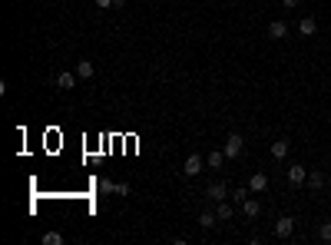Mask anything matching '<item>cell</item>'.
I'll return each instance as SVG.
<instances>
[{
    "label": "cell",
    "mask_w": 331,
    "mask_h": 245,
    "mask_svg": "<svg viewBox=\"0 0 331 245\" xmlns=\"http://www.w3.org/2000/svg\"><path fill=\"white\" fill-rule=\"evenodd\" d=\"M215 215H219V222H229V219H232V205H229V202H219Z\"/></svg>",
    "instance_id": "9a60e30c"
},
{
    "label": "cell",
    "mask_w": 331,
    "mask_h": 245,
    "mask_svg": "<svg viewBox=\"0 0 331 245\" xmlns=\"http://www.w3.org/2000/svg\"><path fill=\"white\" fill-rule=\"evenodd\" d=\"M308 186L311 189H321V186H325V172H321V169H311L308 172Z\"/></svg>",
    "instance_id": "30bf717a"
},
{
    "label": "cell",
    "mask_w": 331,
    "mask_h": 245,
    "mask_svg": "<svg viewBox=\"0 0 331 245\" xmlns=\"http://www.w3.org/2000/svg\"><path fill=\"white\" fill-rule=\"evenodd\" d=\"M242 146H245V139L239 133H232L229 139H225V149H222V153H225V159H235V156H242Z\"/></svg>",
    "instance_id": "6da1fadb"
},
{
    "label": "cell",
    "mask_w": 331,
    "mask_h": 245,
    "mask_svg": "<svg viewBox=\"0 0 331 245\" xmlns=\"http://www.w3.org/2000/svg\"><path fill=\"white\" fill-rule=\"evenodd\" d=\"M288 149H291V143H288V139H275V143H272V156H275V159H285Z\"/></svg>",
    "instance_id": "ba28073f"
},
{
    "label": "cell",
    "mask_w": 331,
    "mask_h": 245,
    "mask_svg": "<svg viewBox=\"0 0 331 245\" xmlns=\"http://www.w3.org/2000/svg\"><path fill=\"white\" fill-rule=\"evenodd\" d=\"M222 163H225V153H209L206 156V166L209 169H222Z\"/></svg>",
    "instance_id": "4fadbf2b"
},
{
    "label": "cell",
    "mask_w": 331,
    "mask_h": 245,
    "mask_svg": "<svg viewBox=\"0 0 331 245\" xmlns=\"http://www.w3.org/2000/svg\"><path fill=\"white\" fill-rule=\"evenodd\" d=\"M282 3H285L288 10H295V7H298V0H282Z\"/></svg>",
    "instance_id": "44dd1931"
},
{
    "label": "cell",
    "mask_w": 331,
    "mask_h": 245,
    "mask_svg": "<svg viewBox=\"0 0 331 245\" xmlns=\"http://www.w3.org/2000/svg\"><path fill=\"white\" fill-rule=\"evenodd\" d=\"M73 83H77L73 73H60V77H56V86H60V89H73Z\"/></svg>",
    "instance_id": "5bb4252c"
},
{
    "label": "cell",
    "mask_w": 331,
    "mask_h": 245,
    "mask_svg": "<svg viewBox=\"0 0 331 245\" xmlns=\"http://www.w3.org/2000/svg\"><path fill=\"white\" fill-rule=\"evenodd\" d=\"M291 232H295V219H288V215H282V219L275 222V235H278V239H288Z\"/></svg>",
    "instance_id": "277c9868"
},
{
    "label": "cell",
    "mask_w": 331,
    "mask_h": 245,
    "mask_svg": "<svg viewBox=\"0 0 331 245\" xmlns=\"http://www.w3.org/2000/svg\"><path fill=\"white\" fill-rule=\"evenodd\" d=\"M298 30H301L305 37H315V34H318V23H315V17H305V20L298 23Z\"/></svg>",
    "instance_id": "9c48e42d"
},
{
    "label": "cell",
    "mask_w": 331,
    "mask_h": 245,
    "mask_svg": "<svg viewBox=\"0 0 331 245\" xmlns=\"http://www.w3.org/2000/svg\"><path fill=\"white\" fill-rule=\"evenodd\" d=\"M248 189H252L255 196H258V192H265V189H268V176H265V172H255V176L248 179Z\"/></svg>",
    "instance_id": "8992f818"
},
{
    "label": "cell",
    "mask_w": 331,
    "mask_h": 245,
    "mask_svg": "<svg viewBox=\"0 0 331 245\" xmlns=\"http://www.w3.org/2000/svg\"><path fill=\"white\" fill-rule=\"evenodd\" d=\"M113 3H116V0H96V7H99V10H106V7H113Z\"/></svg>",
    "instance_id": "ffe728a7"
},
{
    "label": "cell",
    "mask_w": 331,
    "mask_h": 245,
    "mask_svg": "<svg viewBox=\"0 0 331 245\" xmlns=\"http://www.w3.org/2000/svg\"><path fill=\"white\" fill-rule=\"evenodd\" d=\"M43 245H63V235H60V232H46L43 235Z\"/></svg>",
    "instance_id": "ac0fdd59"
},
{
    "label": "cell",
    "mask_w": 331,
    "mask_h": 245,
    "mask_svg": "<svg viewBox=\"0 0 331 245\" xmlns=\"http://www.w3.org/2000/svg\"><path fill=\"white\" fill-rule=\"evenodd\" d=\"M248 192H252L248 186H239V189L232 192V202H245V199H248Z\"/></svg>",
    "instance_id": "2e32d148"
},
{
    "label": "cell",
    "mask_w": 331,
    "mask_h": 245,
    "mask_svg": "<svg viewBox=\"0 0 331 245\" xmlns=\"http://www.w3.org/2000/svg\"><path fill=\"white\" fill-rule=\"evenodd\" d=\"M199 222H202V229H212V225L219 222V215H212V212H202V219H199Z\"/></svg>",
    "instance_id": "e0dca14e"
},
{
    "label": "cell",
    "mask_w": 331,
    "mask_h": 245,
    "mask_svg": "<svg viewBox=\"0 0 331 245\" xmlns=\"http://www.w3.org/2000/svg\"><path fill=\"white\" fill-rule=\"evenodd\" d=\"M288 182H291V186H305V182H308V169L305 166H288Z\"/></svg>",
    "instance_id": "3957f363"
},
{
    "label": "cell",
    "mask_w": 331,
    "mask_h": 245,
    "mask_svg": "<svg viewBox=\"0 0 331 245\" xmlns=\"http://www.w3.org/2000/svg\"><path fill=\"white\" fill-rule=\"evenodd\" d=\"M318 239H321V242H331V222H321V229H318Z\"/></svg>",
    "instance_id": "d6986e66"
},
{
    "label": "cell",
    "mask_w": 331,
    "mask_h": 245,
    "mask_svg": "<svg viewBox=\"0 0 331 245\" xmlns=\"http://www.w3.org/2000/svg\"><path fill=\"white\" fill-rule=\"evenodd\" d=\"M206 196H209L212 202H222L225 199V182H212L209 189H206Z\"/></svg>",
    "instance_id": "52a82bcc"
},
{
    "label": "cell",
    "mask_w": 331,
    "mask_h": 245,
    "mask_svg": "<svg viewBox=\"0 0 331 245\" xmlns=\"http://www.w3.org/2000/svg\"><path fill=\"white\" fill-rule=\"evenodd\" d=\"M268 37H272V40H285L288 37V23L285 20H272L268 23Z\"/></svg>",
    "instance_id": "5b68a950"
},
{
    "label": "cell",
    "mask_w": 331,
    "mask_h": 245,
    "mask_svg": "<svg viewBox=\"0 0 331 245\" xmlns=\"http://www.w3.org/2000/svg\"><path fill=\"white\" fill-rule=\"evenodd\" d=\"M202 169H206V159L199 156V153H192V156L186 159V166H182V172H186V176H199Z\"/></svg>",
    "instance_id": "7a4b0ae2"
},
{
    "label": "cell",
    "mask_w": 331,
    "mask_h": 245,
    "mask_svg": "<svg viewBox=\"0 0 331 245\" xmlns=\"http://www.w3.org/2000/svg\"><path fill=\"white\" fill-rule=\"evenodd\" d=\"M242 212H245V215H248V219H255V215L262 212V205H258V202H255V199H245V202H242Z\"/></svg>",
    "instance_id": "7c38bea8"
},
{
    "label": "cell",
    "mask_w": 331,
    "mask_h": 245,
    "mask_svg": "<svg viewBox=\"0 0 331 245\" xmlns=\"http://www.w3.org/2000/svg\"><path fill=\"white\" fill-rule=\"evenodd\" d=\"M77 77L80 80H89V77H93V63H89V60H80V63H77Z\"/></svg>",
    "instance_id": "8fae6325"
}]
</instances>
